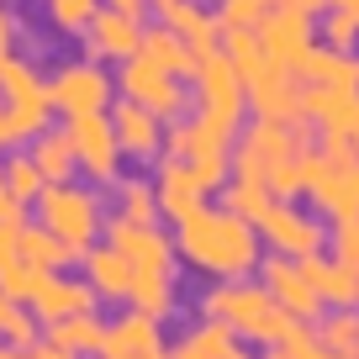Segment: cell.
I'll return each instance as SVG.
<instances>
[{
  "instance_id": "cell-26",
  "label": "cell",
  "mask_w": 359,
  "mask_h": 359,
  "mask_svg": "<svg viewBox=\"0 0 359 359\" xmlns=\"http://www.w3.org/2000/svg\"><path fill=\"white\" fill-rule=\"evenodd\" d=\"M127 302L143 306V312H154L158 323H164V317L180 306V296H175V275H169V269H137V275H133V296H127Z\"/></svg>"
},
{
  "instance_id": "cell-25",
  "label": "cell",
  "mask_w": 359,
  "mask_h": 359,
  "mask_svg": "<svg viewBox=\"0 0 359 359\" xmlns=\"http://www.w3.org/2000/svg\"><path fill=\"white\" fill-rule=\"evenodd\" d=\"M32 158H37V169L48 175V185H53V180H69L79 169L74 133H69V127H48V133H37L32 137Z\"/></svg>"
},
{
  "instance_id": "cell-40",
  "label": "cell",
  "mask_w": 359,
  "mask_h": 359,
  "mask_svg": "<svg viewBox=\"0 0 359 359\" xmlns=\"http://www.w3.org/2000/svg\"><path fill=\"white\" fill-rule=\"evenodd\" d=\"M169 359H212V354H206V348L196 344V338H185V344H180V348H175Z\"/></svg>"
},
{
  "instance_id": "cell-46",
  "label": "cell",
  "mask_w": 359,
  "mask_h": 359,
  "mask_svg": "<svg viewBox=\"0 0 359 359\" xmlns=\"http://www.w3.org/2000/svg\"><path fill=\"white\" fill-rule=\"evenodd\" d=\"M0 359H32V348H16V344H0Z\"/></svg>"
},
{
  "instance_id": "cell-2",
  "label": "cell",
  "mask_w": 359,
  "mask_h": 359,
  "mask_svg": "<svg viewBox=\"0 0 359 359\" xmlns=\"http://www.w3.org/2000/svg\"><path fill=\"white\" fill-rule=\"evenodd\" d=\"M243 111H248V79L238 74V64L217 48L201 64V79H196V116L233 137L238 122H243Z\"/></svg>"
},
{
  "instance_id": "cell-5",
  "label": "cell",
  "mask_w": 359,
  "mask_h": 359,
  "mask_svg": "<svg viewBox=\"0 0 359 359\" xmlns=\"http://www.w3.org/2000/svg\"><path fill=\"white\" fill-rule=\"evenodd\" d=\"M37 217H43L58 238H69V243H79V248H90V238L106 227V222H101V201H95V191L69 185V180H53V185L37 196Z\"/></svg>"
},
{
  "instance_id": "cell-36",
  "label": "cell",
  "mask_w": 359,
  "mask_h": 359,
  "mask_svg": "<svg viewBox=\"0 0 359 359\" xmlns=\"http://www.w3.org/2000/svg\"><path fill=\"white\" fill-rule=\"evenodd\" d=\"M269 6H280V0H222L217 16H222V27H259Z\"/></svg>"
},
{
  "instance_id": "cell-11",
  "label": "cell",
  "mask_w": 359,
  "mask_h": 359,
  "mask_svg": "<svg viewBox=\"0 0 359 359\" xmlns=\"http://www.w3.org/2000/svg\"><path fill=\"white\" fill-rule=\"evenodd\" d=\"M106 238H111L137 269H175L180 248H175V238H169L158 222H133V217L111 212V217H106Z\"/></svg>"
},
{
  "instance_id": "cell-1",
  "label": "cell",
  "mask_w": 359,
  "mask_h": 359,
  "mask_svg": "<svg viewBox=\"0 0 359 359\" xmlns=\"http://www.w3.org/2000/svg\"><path fill=\"white\" fill-rule=\"evenodd\" d=\"M175 248L196 275H212V280H243V275H254L264 264V254H259L264 248L259 222L227 212V206L222 212L201 206L185 222H175Z\"/></svg>"
},
{
  "instance_id": "cell-32",
  "label": "cell",
  "mask_w": 359,
  "mask_h": 359,
  "mask_svg": "<svg viewBox=\"0 0 359 359\" xmlns=\"http://www.w3.org/2000/svg\"><path fill=\"white\" fill-rule=\"evenodd\" d=\"M116 212L133 217V222H158V191L143 185V180H116Z\"/></svg>"
},
{
  "instance_id": "cell-4",
  "label": "cell",
  "mask_w": 359,
  "mask_h": 359,
  "mask_svg": "<svg viewBox=\"0 0 359 359\" xmlns=\"http://www.w3.org/2000/svg\"><path fill=\"white\" fill-rule=\"evenodd\" d=\"M116 90H122V95H133L137 106H148L158 122H180V116H185V106H191L185 79L169 74V69H158L154 58H143V53L122 58V69H116Z\"/></svg>"
},
{
  "instance_id": "cell-43",
  "label": "cell",
  "mask_w": 359,
  "mask_h": 359,
  "mask_svg": "<svg viewBox=\"0 0 359 359\" xmlns=\"http://www.w3.org/2000/svg\"><path fill=\"white\" fill-rule=\"evenodd\" d=\"M285 6H296V11L317 16V11H333V0H285Z\"/></svg>"
},
{
  "instance_id": "cell-10",
  "label": "cell",
  "mask_w": 359,
  "mask_h": 359,
  "mask_svg": "<svg viewBox=\"0 0 359 359\" xmlns=\"http://www.w3.org/2000/svg\"><path fill=\"white\" fill-rule=\"evenodd\" d=\"M259 43H264L269 64H280V69H291V74H296V64L317 48L312 43V16L280 0V6H269L264 22H259Z\"/></svg>"
},
{
  "instance_id": "cell-38",
  "label": "cell",
  "mask_w": 359,
  "mask_h": 359,
  "mask_svg": "<svg viewBox=\"0 0 359 359\" xmlns=\"http://www.w3.org/2000/svg\"><path fill=\"white\" fill-rule=\"evenodd\" d=\"M333 254L344 259V264H359V217H344V222L333 227Z\"/></svg>"
},
{
  "instance_id": "cell-28",
  "label": "cell",
  "mask_w": 359,
  "mask_h": 359,
  "mask_svg": "<svg viewBox=\"0 0 359 359\" xmlns=\"http://www.w3.org/2000/svg\"><path fill=\"white\" fill-rule=\"evenodd\" d=\"M53 280V269L48 264H32L27 254H6L0 259V285L16 296V302H37V291Z\"/></svg>"
},
{
  "instance_id": "cell-15",
  "label": "cell",
  "mask_w": 359,
  "mask_h": 359,
  "mask_svg": "<svg viewBox=\"0 0 359 359\" xmlns=\"http://www.w3.org/2000/svg\"><path fill=\"white\" fill-rule=\"evenodd\" d=\"M248 111L264 116V122H302V90H296L291 69L264 64L254 79H248Z\"/></svg>"
},
{
  "instance_id": "cell-45",
  "label": "cell",
  "mask_w": 359,
  "mask_h": 359,
  "mask_svg": "<svg viewBox=\"0 0 359 359\" xmlns=\"http://www.w3.org/2000/svg\"><path fill=\"white\" fill-rule=\"evenodd\" d=\"M106 6H116V11H133V16H137L143 6H154V0H106Z\"/></svg>"
},
{
  "instance_id": "cell-16",
  "label": "cell",
  "mask_w": 359,
  "mask_h": 359,
  "mask_svg": "<svg viewBox=\"0 0 359 359\" xmlns=\"http://www.w3.org/2000/svg\"><path fill=\"white\" fill-rule=\"evenodd\" d=\"M111 127H116V137H122L127 158H143V164L164 158V133H158V116L148 111V106H137L133 95H122V101L111 106Z\"/></svg>"
},
{
  "instance_id": "cell-18",
  "label": "cell",
  "mask_w": 359,
  "mask_h": 359,
  "mask_svg": "<svg viewBox=\"0 0 359 359\" xmlns=\"http://www.w3.org/2000/svg\"><path fill=\"white\" fill-rule=\"evenodd\" d=\"M158 22L175 27L185 43L196 48L201 58H212L217 48H222V16L206 11V6H191V0H169V6H158Z\"/></svg>"
},
{
  "instance_id": "cell-8",
  "label": "cell",
  "mask_w": 359,
  "mask_h": 359,
  "mask_svg": "<svg viewBox=\"0 0 359 359\" xmlns=\"http://www.w3.org/2000/svg\"><path fill=\"white\" fill-rule=\"evenodd\" d=\"M69 133H74V148H79V169H85L95 185H111V180L122 175L127 148H122V137H116V127H111V116H106V111L74 116Z\"/></svg>"
},
{
  "instance_id": "cell-47",
  "label": "cell",
  "mask_w": 359,
  "mask_h": 359,
  "mask_svg": "<svg viewBox=\"0 0 359 359\" xmlns=\"http://www.w3.org/2000/svg\"><path fill=\"white\" fill-rule=\"evenodd\" d=\"M333 11H348V16H359V0H333Z\"/></svg>"
},
{
  "instance_id": "cell-29",
  "label": "cell",
  "mask_w": 359,
  "mask_h": 359,
  "mask_svg": "<svg viewBox=\"0 0 359 359\" xmlns=\"http://www.w3.org/2000/svg\"><path fill=\"white\" fill-rule=\"evenodd\" d=\"M222 53L238 64V74H243V79H254L259 69L269 64L264 43H259V27H222Z\"/></svg>"
},
{
  "instance_id": "cell-49",
  "label": "cell",
  "mask_w": 359,
  "mask_h": 359,
  "mask_svg": "<svg viewBox=\"0 0 359 359\" xmlns=\"http://www.w3.org/2000/svg\"><path fill=\"white\" fill-rule=\"evenodd\" d=\"M227 359H248V348H243V344H238V348H233V354H227Z\"/></svg>"
},
{
  "instance_id": "cell-7",
  "label": "cell",
  "mask_w": 359,
  "mask_h": 359,
  "mask_svg": "<svg viewBox=\"0 0 359 359\" xmlns=\"http://www.w3.org/2000/svg\"><path fill=\"white\" fill-rule=\"evenodd\" d=\"M0 90H6V111H11L16 133H22L27 143H32L37 133H48V127H53V95H48V79L37 74L27 58H11V64H6Z\"/></svg>"
},
{
  "instance_id": "cell-50",
  "label": "cell",
  "mask_w": 359,
  "mask_h": 359,
  "mask_svg": "<svg viewBox=\"0 0 359 359\" xmlns=\"http://www.w3.org/2000/svg\"><path fill=\"white\" fill-rule=\"evenodd\" d=\"M158 6H169V0H154V11H158Z\"/></svg>"
},
{
  "instance_id": "cell-51",
  "label": "cell",
  "mask_w": 359,
  "mask_h": 359,
  "mask_svg": "<svg viewBox=\"0 0 359 359\" xmlns=\"http://www.w3.org/2000/svg\"><path fill=\"white\" fill-rule=\"evenodd\" d=\"M127 359H148V354H127Z\"/></svg>"
},
{
  "instance_id": "cell-13",
  "label": "cell",
  "mask_w": 359,
  "mask_h": 359,
  "mask_svg": "<svg viewBox=\"0 0 359 359\" xmlns=\"http://www.w3.org/2000/svg\"><path fill=\"white\" fill-rule=\"evenodd\" d=\"M264 243L275 254H291V259H306V254H323V222H312L306 212H296L291 201H275L259 222Z\"/></svg>"
},
{
  "instance_id": "cell-23",
  "label": "cell",
  "mask_w": 359,
  "mask_h": 359,
  "mask_svg": "<svg viewBox=\"0 0 359 359\" xmlns=\"http://www.w3.org/2000/svg\"><path fill=\"white\" fill-rule=\"evenodd\" d=\"M16 248H22L32 264H48V269L74 264V259L90 254V248H79V243H69V238H58L48 222H22V227H16Z\"/></svg>"
},
{
  "instance_id": "cell-33",
  "label": "cell",
  "mask_w": 359,
  "mask_h": 359,
  "mask_svg": "<svg viewBox=\"0 0 359 359\" xmlns=\"http://www.w3.org/2000/svg\"><path fill=\"white\" fill-rule=\"evenodd\" d=\"M43 11H48V22H53L58 32L85 37L90 22H95V11H101V0H43Z\"/></svg>"
},
{
  "instance_id": "cell-19",
  "label": "cell",
  "mask_w": 359,
  "mask_h": 359,
  "mask_svg": "<svg viewBox=\"0 0 359 359\" xmlns=\"http://www.w3.org/2000/svg\"><path fill=\"white\" fill-rule=\"evenodd\" d=\"M133 275H137V264L116 243L90 248V254H85V280L95 285L101 302H127V296H133Z\"/></svg>"
},
{
  "instance_id": "cell-20",
  "label": "cell",
  "mask_w": 359,
  "mask_h": 359,
  "mask_svg": "<svg viewBox=\"0 0 359 359\" xmlns=\"http://www.w3.org/2000/svg\"><path fill=\"white\" fill-rule=\"evenodd\" d=\"M158 348V317L133 306L127 317H116L101 338V359H127V354H154Z\"/></svg>"
},
{
  "instance_id": "cell-12",
  "label": "cell",
  "mask_w": 359,
  "mask_h": 359,
  "mask_svg": "<svg viewBox=\"0 0 359 359\" xmlns=\"http://www.w3.org/2000/svg\"><path fill=\"white\" fill-rule=\"evenodd\" d=\"M259 280L275 291V302H280V306H291L302 323L323 317V291H317V285L302 275V259H291V254H269L264 264H259Z\"/></svg>"
},
{
  "instance_id": "cell-6",
  "label": "cell",
  "mask_w": 359,
  "mask_h": 359,
  "mask_svg": "<svg viewBox=\"0 0 359 359\" xmlns=\"http://www.w3.org/2000/svg\"><path fill=\"white\" fill-rule=\"evenodd\" d=\"M48 95H53L58 116H90V111H111V74L101 69V58H74V64H58L48 79Z\"/></svg>"
},
{
  "instance_id": "cell-17",
  "label": "cell",
  "mask_w": 359,
  "mask_h": 359,
  "mask_svg": "<svg viewBox=\"0 0 359 359\" xmlns=\"http://www.w3.org/2000/svg\"><path fill=\"white\" fill-rule=\"evenodd\" d=\"M154 191H158V212H164L169 222H185L191 212L206 206V185L196 180V169L185 164V158H164V164H158Z\"/></svg>"
},
{
  "instance_id": "cell-27",
  "label": "cell",
  "mask_w": 359,
  "mask_h": 359,
  "mask_svg": "<svg viewBox=\"0 0 359 359\" xmlns=\"http://www.w3.org/2000/svg\"><path fill=\"white\" fill-rule=\"evenodd\" d=\"M101 317L95 312H79V317H64V323H48V344L69 348V354H101Z\"/></svg>"
},
{
  "instance_id": "cell-22",
  "label": "cell",
  "mask_w": 359,
  "mask_h": 359,
  "mask_svg": "<svg viewBox=\"0 0 359 359\" xmlns=\"http://www.w3.org/2000/svg\"><path fill=\"white\" fill-rule=\"evenodd\" d=\"M95 285L90 280H48L43 291H37V302H32V312L43 317V323H64V317H79V312H95Z\"/></svg>"
},
{
  "instance_id": "cell-30",
  "label": "cell",
  "mask_w": 359,
  "mask_h": 359,
  "mask_svg": "<svg viewBox=\"0 0 359 359\" xmlns=\"http://www.w3.org/2000/svg\"><path fill=\"white\" fill-rule=\"evenodd\" d=\"M222 206L238 217H248V222H264V212L275 206V191H269L264 180H233L222 191Z\"/></svg>"
},
{
  "instance_id": "cell-48",
  "label": "cell",
  "mask_w": 359,
  "mask_h": 359,
  "mask_svg": "<svg viewBox=\"0 0 359 359\" xmlns=\"http://www.w3.org/2000/svg\"><path fill=\"white\" fill-rule=\"evenodd\" d=\"M264 359H291V354H285V348H280V344H275V348H269V354H264Z\"/></svg>"
},
{
  "instance_id": "cell-41",
  "label": "cell",
  "mask_w": 359,
  "mask_h": 359,
  "mask_svg": "<svg viewBox=\"0 0 359 359\" xmlns=\"http://www.w3.org/2000/svg\"><path fill=\"white\" fill-rule=\"evenodd\" d=\"M16 306H22V302H16V296L6 291V285H0V333H6V323H11V312H16Z\"/></svg>"
},
{
  "instance_id": "cell-35",
  "label": "cell",
  "mask_w": 359,
  "mask_h": 359,
  "mask_svg": "<svg viewBox=\"0 0 359 359\" xmlns=\"http://www.w3.org/2000/svg\"><path fill=\"white\" fill-rule=\"evenodd\" d=\"M323 43L338 48V53H354V43H359V16H348V11H323Z\"/></svg>"
},
{
  "instance_id": "cell-34",
  "label": "cell",
  "mask_w": 359,
  "mask_h": 359,
  "mask_svg": "<svg viewBox=\"0 0 359 359\" xmlns=\"http://www.w3.org/2000/svg\"><path fill=\"white\" fill-rule=\"evenodd\" d=\"M323 348H333V354H359V317L348 312V306H338L333 317H323Z\"/></svg>"
},
{
  "instance_id": "cell-42",
  "label": "cell",
  "mask_w": 359,
  "mask_h": 359,
  "mask_svg": "<svg viewBox=\"0 0 359 359\" xmlns=\"http://www.w3.org/2000/svg\"><path fill=\"white\" fill-rule=\"evenodd\" d=\"M11 43H16V22L0 11V53H11Z\"/></svg>"
},
{
  "instance_id": "cell-37",
  "label": "cell",
  "mask_w": 359,
  "mask_h": 359,
  "mask_svg": "<svg viewBox=\"0 0 359 359\" xmlns=\"http://www.w3.org/2000/svg\"><path fill=\"white\" fill-rule=\"evenodd\" d=\"M37 323H43V317L37 312H27V306H16L11 312V323H6V344H16V348H37Z\"/></svg>"
},
{
  "instance_id": "cell-21",
  "label": "cell",
  "mask_w": 359,
  "mask_h": 359,
  "mask_svg": "<svg viewBox=\"0 0 359 359\" xmlns=\"http://www.w3.org/2000/svg\"><path fill=\"white\" fill-rule=\"evenodd\" d=\"M302 275L323 291L327 306H354L359 302V264H344V259H323V254H306L302 259Z\"/></svg>"
},
{
  "instance_id": "cell-9",
  "label": "cell",
  "mask_w": 359,
  "mask_h": 359,
  "mask_svg": "<svg viewBox=\"0 0 359 359\" xmlns=\"http://www.w3.org/2000/svg\"><path fill=\"white\" fill-rule=\"evenodd\" d=\"M269 306H275V291H269L264 280H217L212 291H201V306H196V312L233 323L238 338H243L248 327H254L259 317L269 312Z\"/></svg>"
},
{
  "instance_id": "cell-3",
  "label": "cell",
  "mask_w": 359,
  "mask_h": 359,
  "mask_svg": "<svg viewBox=\"0 0 359 359\" xmlns=\"http://www.w3.org/2000/svg\"><path fill=\"white\" fill-rule=\"evenodd\" d=\"M227 143H233V137L217 133L212 122H201V116L185 122V116H180V122L169 127V137H164V158H185L206 191H217L227 180V169H233V148Z\"/></svg>"
},
{
  "instance_id": "cell-44",
  "label": "cell",
  "mask_w": 359,
  "mask_h": 359,
  "mask_svg": "<svg viewBox=\"0 0 359 359\" xmlns=\"http://www.w3.org/2000/svg\"><path fill=\"white\" fill-rule=\"evenodd\" d=\"M32 359H79V354H69V348H58V344H43V348H32Z\"/></svg>"
},
{
  "instance_id": "cell-31",
  "label": "cell",
  "mask_w": 359,
  "mask_h": 359,
  "mask_svg": "<svg viewBox=\"0 0 359 359\" xmlns=\"http://www.w3.org/2000/svg\"><path fill=\"white\" fill-rule=\"evenodd\" d=\"M0 175H6V185H11V196H16L22 206H27V201H37V196L48 191V175L37 169V158H32V154H11Z\"/></svg>"
},
{
  "instance_id": "cell-14",
  "label": "cell",
  "mask_w": 359,
  "mask_h": 359,
  "mask_svg": "<svg viewBox=\"0 0 359 359\" xmlns=\"http://www.w3.org/2000/svg\"><path fill=\"white\" fill-rule=\"evenodd\" d=\"M143 32L148 27L137 22L133 11H116V6H101L95 11V22H90V32H85V58H133V53H143Z\"/></svg>"
},
{
  "instance_id": "cell-24",
  "label": "cell",
  "mask_w": 359,
  "mask_h": 359,
  "mask_svg": "<svg viewBox=\"0 0 359 359\" xmlns=\"http://www.w3.org/2000/svg\"><path fill=\"white\" fill-rule=\"evenodd\" d=\"M296 74L306 79V85H338V90H359V58L338 53V48H312V53L296 64Z\"/></svg>"
},
{
  "instance_id": "cell-39",
  "label": "cell",
  "mask_w": 359,
  "mask_h": 359,
  "mask_svg": "<svg viewBox=\"0 0 359 359\" xmlns=\"http://www.w3.org/2000/svg\"><path fill=\"white\" fill-rule=\"evenodd\" d=\"M16 143H27L22 133H16V122H11V111H0V154H11Z\"/></svg>"
}]
</instances>
